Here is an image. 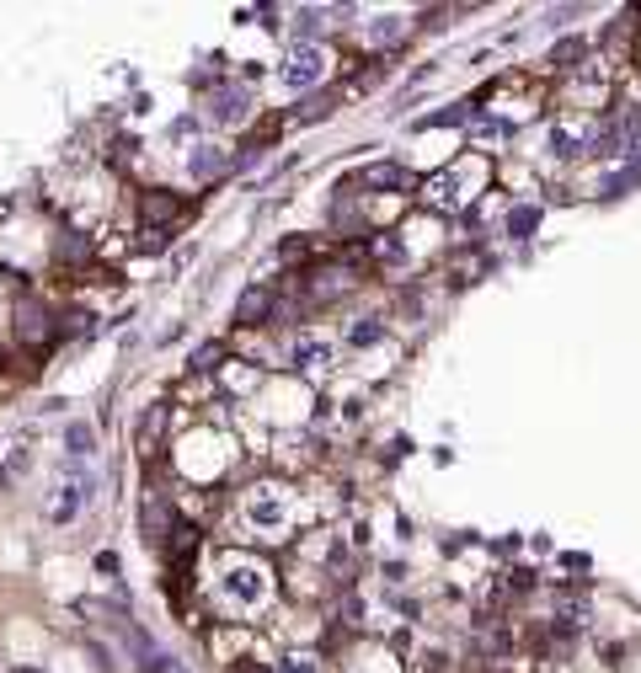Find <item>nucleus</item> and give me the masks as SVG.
<instances>
[{"instance_id":"f257e3e1","label":"nucleus","mask_w":641,"mask_h":673,"mask_svg":"<svg viewBox=\"0 0 641 673\" xmlns=\"http://www.w3.org/2000/svg\"><path fill=\"white\" fill-rule=\"evenodd\" d=\"M220 599L236 609V615H257V609L273 599V572L262 567V561L236 556V561L225 567V577H220Z\"/></svg>"},{"instance_id":"f03ea898","label":"nucleus","mask_w":641,"mask_h":673,"mask_svg":"<svg viewBox=\"0 0 641 673\" xmlns=\"http://www.w3.org/2000/svg\"><path fill=\"white\" fill-rule=\"evenodd\" d=\"M246 524L262 535H284L289 529V497L284 487H252L246 492Z\"/></svg>"},{"instance_id":"7ed1b4c3","label":"nucleus","mask_w":641,"mask_h":673,"mask_svg":"<svg viewBox=\"0 0 641 673\" xmlns=\"http://www.w3.org/2000/svg\"><path fill=\"white\" fill-rule=\"evenodd\" d=\"M278 75H284L289 91L316 86L321 75H326V49H321V43H294V54L284 59V70H278Z\"/></svg>"},{"instance_id":"20e7f679","label":"nucleus","mask_w":641,"mask_h":673,"mask_svg":"<svg viewBox=\"0 0 641 673\" xmlns=\"http://www.w3.org/2000/svg\"><path fill=\"white\" fill-rule=\"evenodd\" d=\"M86 497H91V476H65V481H59V487L49 492L43 513H49V524H70L75 513H81Z\"/></svg>"},{"instance_id":"39448f33","label":"nucleus","mask_w":641,"mask_h":673,"mask_svg":"<svg viewBox=\"0 0 641 673\" xmlns=\"http://www.w3.org/2000/svg\"><path fill=\"white\" fill-rule=\"evenodd\" d=\"M246 113H252V91L246 86H214V97H209L214 123H246Z\"/></svg>"},{"instance_id":"423d86ee","label":"nucleus","mask_w":641,"mask_h":673,"mask_svg":"<svg viewBox=\"0 0 641 673\" xmlns=\"http://www.w3.org/2000/svg\"><path fill=\"white\" fill-rule=\"evenodd\" d=\"M17 332H22V342H43V337L54 332V326H49V310H43L38 300H22V305H17Z\"/></svg>"},{"instance_id":"0eeeda50","label":"nucleus","mask_w":641,"mask_h":673,"mask_svg":"<svg viewBox=\"0 0 641 673\" xmlns=\"http://www.w3.org/2000/svg\"><path fill=\"white\" fill-rule=\"evenodd\" d=\"M268 316H273V294L268 289H246L241 305H236V321L241 326H257V321H268Z\"/></svg>"},{"instance_id":"6e6552de","label":"nucleus","mask_w":641,"mask_h":673,"mask_svg":"<svg viewBox=\"0 0 641 673\" xmlns=\"http://www.w3.org/2000/svg\"><path fill=\"white\" fill-rule=\"evenodd\" d=\"M294 364H300V369H326V364H332V342H326V337H300V342H294Z\"/></svg>"},{"instance_id":"1a4fd4ad","label":"nucleus","mask_w":641,"mask_h":673,"mask_svg":"<svg viewBox=\"0 0 641 673\" xmlns=\"http://www.w3.org/2000/svg\"><path fill=\"white\" fill-rule=\"evenodd\" d=\"M65 455L70 460H91V455H97V428H91V422H70V428H65Z\"/></svg>"},{"instance_id":"9d476101","label":"nucleus","mask_w":641,"mask_h":673,"mask_svg":"<svg viewBox=\"0 0 641 673\" xmlns=\"http://www.w3.org/2000/svg\"><path fill=\"white\" fill-rule=\"evenodd\" d=\"M583 155H620V118H604L599 129L583 139Z\"/></svg>"},{"instance_id":"9b49d317","label":"nucleus","mask_w":641,"mask_h":673,"mask_svg":"<svg viewBox=\"0 0 641 673\" xmlns=\"http://www.w3.org/2000/svg\"><path fill=\"white\" fill-rule=\"evenodd\" d=\"M161 428H166V406H150L145 417H139V449L155 455V444H161Z\"/></svg>"},{"instance_id":"f8f14e48","label":"nucleus","mask_w":641,"mask_h":673,"mask_svg":"<svg viewBox=\"0 0 641 673\" xmlns=\"http://www.w3.org/2000/svg\"><path fill=\"white\" fill-rule=\"evenodd\" d=\"M535 225H540V209H535V203H519V209L508 214V236H513V241H529V236H535Z\"/></svg>"},{"instance_id":"ddd939ff","label":"nucleus","mask_w":641,"mask_h":673,"mask_svg":"<svg viewBox=\"0 0 641 673\" xmlns=\"http://www.w3.org/2000/svg\"><path fill=\"white\" fill-rule=\"evenodd\" d=\"M182 214V198H171V193H145V219H177Z\"/></svg>"},{"instance_id":"4468645a","label":"nucleus","mask_w":641,"mask_h":673,"mask_svg":"<svg viewBox=\"0 0 641 673\" xmlns=\"http://www.w3.org/2000/svg\"><path fill=\"white\" fill-rule=\"evenodd\" d=\"M220 171H225V150H214V145L193 150V177H220Z\"/></svg>"},{"instance_id":"2eb2a0df","label":"nucleus","mask_w":641,"mask_h":673,"mask_svg":"<svg viewBox=\"0 0 641 673\" xmlns=\"http://www.w3.org/2000/svg\"><path fill=\"white\" fill-rule=\"evenodd\" d=\"M332 91H321V97H305L300 107H294V118H300V123H316V118H326V113H332Z\"/></svg>"},{"instance_id":"dca6fc26","label":"nucleus","mask_w":641,"mask_h":673,"mask_svg":"<svg viewBox=\"0 0 641 673\" xmlns=\"http://www.w3.org/2000/svg\"><path fill=\"white\" fill-rule=\"evenodd\" d=\"M460 118H471V102H455V107H444V113H433V118H417V129H449V123H460Z\"/></svg>"},{"instance_id":"f3484780","label":"nucleus","mask_w":641,"mask_h":673,"mask_svg":"<svg viewBox=\"0 0 641 673\" xmlns=\"http://www.w3.org/2000/svg\"><path fill=\"white\" fill-rule=\"evenodd\" d=\"M583 54H588V43H583V38H561L556 49H551V65H561V70H567V65H577Z\"/></svg>"},{"instance_id":"a211bd4d","label":"nucleus","mask_w":641,"mask_h":673,"mask_svg":"<svg viewBox=\"0 0 641 673\" xmlns=\"http://www.w3.org/2000/svg\"><path fill=\"white\" fill-rule=\"evenodd\" d=\"M364 182L369 187H406V171H396V166H369Z\"/></svg>"},{"instance_id":"6ab92c4d","label":"nucleus","mask_w":641,"mask_h":673,"mask_svg":"<svg viewBox=\"0 0 641 673\" xmlns=\"http://www.w3.org/2000/svg\"><path fill=\"white\" fill-rule=\"evenodd\" d=\"M220 358H225L220 342H203V348L193 353V369H220Z\"/></svg>"},{"instance_id":"aec40b11","label":"nucleus","mask_w":641,"mask_h":673,"mask_svg":"<svg viewBox=\"0 0 641 673\" xmlns=\"http://www.w3.org/2000/svg\"><path fill=\"white\" fill-rule=\"evenodd\" d=\"M380 332H385L380 321H358L353 326V342H358V348H369V342H380Z\"/></svg>"},{"instance_id":"412c9836","label":"nucleus","mask_w":641,"mask_h":673,"mask_svg":"<svg viewBox=\"0 0 641 673\" xmlns=\"http://www.w3.org/2000/svg\"><path fill=\"white\" fill-rule=\"evenodd\" d=\"M278 673H321V668H316V657L294 652V657H284V668H278Z\"/></svg>"},{"instance_id":"4be33fe9","label":"nucleus","mask_w":641,"mask_h":673,"mask_svg":"<svg viewBox=\"0 0 641 673\" xmlns=\"http://www.w3.org/2000/svg\"><path fill=\"white\" fill-rule=\"evenodd\" d=\"M551 150H556V155H577V134H567V129H551Z\"/></svg>"},{"instance_id":"5701e85b","label":"nucleus","mask_w":641,"mask_h":673,"mask_svg":"<svg viewBox=\"0 0 641 673\" xmlns=\"http://www.w3.org/2000/svg\"><path fill=\"white\" fill-rule=\"evenodd\" d=\"M369 33H374V38H380V43H390V38H396V33H401V17H380V22H374V27H369Z\"/></svg>"},{"instance_id":"b1692460","label":"nucleus","mask_w":641,"mask_h":673,"mask_svg":"<svg viewBox=\"0 0 641 673\" xmlns=\"http://www.w3.org/2000/svg\"><path fill=\"white\" fill-rule=\"evenodd\" d=\"M316 22H321V11H300V17H294V33H316Z\"/></svg>"},{"instance_id":"393cba45","label":"nucleus","mask_w":641,"mask_h":673,"mask_svg":"<svg viewBox=\"0 0 641 673\" xmlns=\"http://www.w3.org/2000/svg\"><path fill=\"white\" fill-rule=\"evenodd\" d=\"M241 673H273V668H257V663H246V668H241Z\"/></svg>"},{"instance_id":"a878e982","label":"nucleus","mask_w":641,"mask_h":673,"mask_svg":"<svg viewBox=\"0 0 641 673\" xmlns=\"http://www.w3.org/2000/svg\"><path fill=\"white\" fill-rule=\"evenodd\" d=\"M11 673H43V668H11Z\"/></svg>"}]
</instances>
